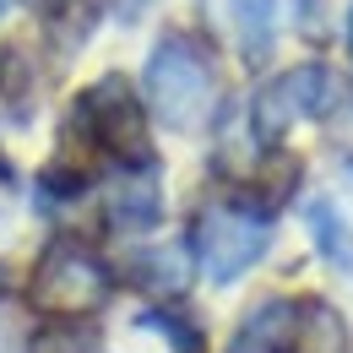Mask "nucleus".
<instances>
[{"label": "nucleus", "mask_w": 353, "mask_h": 353, "mask_svg": "<svg viewBox=\"0 0 353 353\" xmlns=\"http://www.w3.org/2000/svg\"><path fill=\"white\" fill-rule=\"evenodd\" d=\"M136 283L147 294H185V283H190V245H152L147 256H136Z\"/></svg>", "instance_id": "nucleus-11"}, {"label": "nucleus", "mask_w": 353, "mask_h": 353, "mask_svg": "<svg viewBox=\"0 0 353 353\" xmlns=\"http://www.w3.org/2000/svg\"><path fill=\"white\" fill-rule=\"evenodd\" d=\"M158 218H163V196H158V169H152V163H147V169H131V174L109 190V223H114V228L141 234V228H152Z\"/></svg>", "instance_id": "nucleus-8"}, {"label": "nucleus", "mask_w": 353, "mask_h": 353, "mask_svg": "<svg viewBox=\"0 0 353 353\" xmlns=\"http://www.w3.org/2000/svg\"><path fill=\"white\" fill-rule=\"evenodd\" d=\"M332 103H337L332 71H326V65H294V71L272 77V82L256 92V103H250V131H256V141L272 147V141H283V136L294 131L299 120H321Z\"/></svg>", "instance_id": "nucleus-5"}, {"label": "nucleus", "mask_w": 353, "mask_h": 353, "mask_svg": "<svg viewBox=\"0 0 353 353\" xmlns=\"http://www.w3.org/2000/svg\"><path fill=\"white\" fill-rule=\"evenodd\" d=\"M305 223H310V239H315V250L326 256V266H337L343 277H353V228L348 218L337 212V201H310L305 207Z\"/></svg>", "instance_id": "nucleus-9"}, {"label": "nucleus", "mask_w": 353, "mask_h": 353, "mask_svg": "<svg viewBox=\"0 0 353 353\" xmlns=\"http://www.w3.org/2000/svg\"><path fill=\"white\" fill-rule=\"evenodd\" d=\"M348 49H353V6H348Z\"/></svg>", "instance_id": "nucleus-15"}, {"label": "nucleus", "mask_w": 353, "mask_h": 353, "mask_svg": "<svg viewBox=\"0 0 353 353\" xmlns=\"http://www.w3.org/2000/svg\"><path fill=\"white\" fill-rule=\"evenodd\" d=\"M294 332H299V305L294 299H266V305H256L239 321L228 353H288Z\"/></svg>", "instance_id": "nucleus-7"}, {"label": "nucleus", "mask_w": 353, "mask_h": 353, "mask_svg": "<svg viewBox=\"0 0 353 353\" xmlns=\"http://www.w3.org/2000/svg\"><path fill=\"white\" fill-rule=\"evenodd\" d=\"M28 353H103V343H98V332L82 326V321H54L44 332H33Z\"/></svg>", "instance_id": "nucleus-12"}, {"label": "nucleus", "mask_w": 353, "mask_h": 353, "mask_svg": "<svg viewBox=\"0 0 353 353\" xmlns=\"http://www.w3.org/2000/svg\"><path fill=\"white\" fill-rule=\"evenodd\" d=\"M28 299L54 321H82L109 299V266L92 250H82L77 239H54L28 277Z\"/></svg>", "instance_id": "nucleus-2"}, {"label": "nucleus", "mask_w": 353, "mask_h": 353, "mask_svg": "<svg viewBox=\"0 0 353 353\" xmlns=\"http://www.w3.org/2000/svg\"><path fill=\"white\" fill-rule=\"evenodd\" d=\"M0 92L17 109V120H28V98H33V71L22 49H0Z\"/></svg>", "instance_id": "nucleus-13"}, {"label": "nucleus", "mask_w": 353, "mask_h": 353, "mask_svg": "<svg viewBox=\"0 0 353 353\" xmlns=\"http://www.w3.org/2000/svg\"><path fill=\"white\" fill-rule=\"evenodd\" d=\"M266 218H256L250 207H207L196 228H190V261L201 266L212 283H234V277H245L250 266L266 256Z\"/></svg>", "instance_id": "nucleus-4"}, {"label": "nucleus", "mask_w": 353, "mask_h": 353, "mask_svg": "<svg viewBox=\"0 0 353 353\" xmlns=\"http://www.w3.org/2000/svg\"><path fill=\"white\" fill-rule=\"evenodd\" d=\"M77 125L92 136V147H103L109 158L147 169L152 163V136H147V103L136 98L125 77H98L77 98Z\"/></svg>", "instance_id": "nucleus-3"}, {"label": "nucleus", "mask_w": 353, "mask_h": 353, "mask_svg": "<svg viewBox=\"0 0 353 353\" xmlns=\"http://www.w3.org/2000/svg\"><path fill=\"white\" fill-rule=\"evenodd\" d=\"M0 11H6V0H0Z\"/></svg>", "instance_id": "nucleus-17"}, {"label": "nucleus", "mask_w": 353, "mask_h": 353, "mask_svg": "<svg viewBox=\"0 0 353 353\" xmlns=\"http://www.w3.org/2000/svg\"><path fill=\"white\" fill-rule=\"evenodd\" d=\"M147 109L169 125V131H196L212 120L218 109V71L212 54L185 39V33H163L152 54H147Z\"/></svg>", "instance_id": "nucleus-1"}, {"label": "nucleus", "mask_w": 353, "mask_h": 353, "mask_svg": "<svg viewBox=\"0 0 353 353\" xmlns=\"http://www.w3.org/2000/svg\"><path fill=\"white\" fill-rule=\"evenodd\" d=\"M39 6H54V0H39Z\"/></svg>", "instance_id": "nucleus-16"}, {"label": "nucleus", "mask_w": 353, "mask_h": 353, "mask_svg": "<svg viewBox=\"0 0 353 353\" xmlns=\"http://www.w3.org/2000/svg\"><path fill=\"white\" fill-rule=\"evenodd\" d=\"M348 321L326 299H305L299 305V332H294V348L288 353H348Z\"/></svg>", "instance_id": "nucleus-10"}, {"label": "nucleus", "mask_w": 353, "mask_h": 353, "mask_svg": "<svg viewBox=\"0 0 353 353\" xmlns=\"http://www.w3.org/2000/svg\"><path fill=\"white\" fill-rule=\"evenodd\" d=\"M245 65H261L277 44V0H201Z\"/></svg>", "instance_id": "nucleus-6"}, {"label": "nucleus", "mask_w": 353, "mask_h": 353, "mask_svg": "<svg viewBox=\"0 0 353 353\" xmlns=\"http://www.w3.org/2000/svg\"><path fill=\"white\" fill-rule=\"evenodd\" d=\"M147 6H152V0H114V17H120V22H136Z\"/></svg>", "instance_id": "nucleus-14"}]
</instances>
